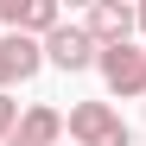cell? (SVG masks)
<instances>
[{
	"label": "cell",
	"mask_w": 146,
	"mask_h": 146,
	"mask_svg": "<svg viewBox=\"0 0 146 146\" xmlns=\"http://www.w3.org/2000/svg\"><path fill=\"white\" fill-rule=\"evenodd\" d=\"M38 70H44V44L38 38H26V32H7V38H0V95H7L13 83L38 76Z\"/></svg>",
	"instance_id": "5"
},
{
	"label": "cell",
	"mask_w": 146,
	"mask_h": 146,
	"mask_svg": "<svg viewBox=\"0 0 146 146\" xmlns=\"http://www.w3.org/2000/svg\"><path fill=\"white\" fill-rule=\"evenodd\" d=\"M83 32L102 44H133V32H140V19H133V7H121V0H95V7L83 13Z\"/></svg>",
	"instance_id": "4"
},
{
	"label": "cell",
	"mask_w": 146,
	"mask_h": 146,
	"mask_svg": "<svg viewBox=\"0 0 146 146\" xmlns=\"http://www.w3.org/2000/svg\"><path fill=\"white\" fill-rule=\"evenodd\" d=\"M95 70H102L108 95H146V44H108Z\"/></svg>",
	"instance_id": "2"
},
{
	"label": "cell",
	"mask_w": 146,
	"mask_h": 146,
	"mask_svg": "<svg viewBox=\"0 0 146 146\" xmlns=\"http://www.w3.org/2000/svg\"><path fill=\"white\" fill-rule=\"evenodd\" d=\"M133 19H140V32H146V0H140V7H133Z\"/></svg>",
	"instance_id": "8"
},
{
	"label": "cell",
	"mask_w": 146,
	"mask_h": 146,
	"mask_svg": "<svg viewBox=\"0 0 146 146\" xmlns=\"http://www.w3.org/2000/svg\"><path fill=\"white\" fill-rule=\"evenodd\" d=\"M13 127H19V102H13V95H0V146L13 140Z\"/></svg>",
	"instance_id": "7"
},
{
	"label": "cell",
	"mask_w": 146,
	"mask_h": 146,
	"mask_svg": "<svg viewBox=\"0 0 146 146\" xmlns=\"http://www.w3.org/2000/svg\"><path fill=\"white\" fill-rule=\"evenodd\" d=\"M57 140H64V114L38 102V108L19 114V127H13V140H7V146H57Z\"/></svg>",
	"instance_id": "6"
},
{
	"label": "cell",
	"mask_w": 146,
	"mask_h": 146,
	"mask_svg": "<svg viewBox=\"0 0 146 146\" xmlns=\"http://www.w3.org/2000/svg\"><path fill=\"white\" fill-rule=\"evenodd\" d=\"M95 57H102V44L83 32V19H76V26H57L51 38H44V64H57L64 76H76V70H95Z\"/></svg>",
	"instance_id": "3"
},
{
	"label": "cell",
	"mask_w": 146,
	"mask_h": 146,
	"mask_svg": "<svg viewBox=\"0 0 146 146\" xmlns=\"http://www.w3.org/2000/svg\"><path fill=\"white\" fill-rule=\"evenodd\" d=\"M64 133L76 140V146H133L127 121H121L108 102H76V108H70V121H64Z\"/></svg>",
	"instance_id": "1"
}]
</instances>
